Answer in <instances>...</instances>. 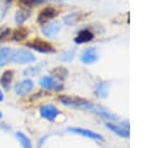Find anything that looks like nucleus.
Here are the masks:
<instances>
[{"mask_svg": "<svg viewBox=\"0 0 160 148\" xmlns=\"http://www.w3.org/2000/svg\"><path fill=\"white\" fill-rule=\"evenodd\" d=\"M59 100L65 104V105H70V107H75V108H85V109H92V104L82 98L79 97H70V95H60Z\"/></svg>", "mask_w": 160, "mask_h": 148, "instance_id": "nucleus-1", "label": "nucleus"}, {"mask_svg": "<svg viewBox=\"0 0 160 148\" xmlns=\"http://www.w3.org/2000/svg\"><path fill=\"white\" fill-rule=\"evenodd\" d=\"M11 61H14L16 64H30V63L35 61V56L25 49H19V50L14 51Z\"/></svg>", "mask_w": 160, "mask_h": 148, "instance_id": "nucleus-2", "label": "nucleus"}, {"mask_svg": "<svg viewBox=\"0 0 160 148\" xmlns=\"http://www.w3.org/2000/svg\"><path fill=\"white\" fill-rule=\"evenodd\" d=\"M26 45L36 51H40V53H51L54 51L55 49L51 46V44H49L48 41H44V40H40V39H35V40H31V41H28Z\"/></svg>", "mask_w": 160, "mask_h": 148, "instance_id": "nucleus-3", "label": "nucleus"}, {"mask_svg": "<svg viewBox=\"0 0 160 148\" xmlns=\"http://www.w3.org/2000/svg\"><path fill=\"white\" fill-rule=\"evenodd\" d=\"M58 14H59V11H58L55 8H51V6L44 8V9H42V10L39 13V16H38V23H40V24H45V23L50 21L52 18H55Z\"/></svg>", "mask_w": 160, "mask_h": 148, "instance_id": "nucleus-4", "label": "nucleus"}, {"mask_svg": "<svg viewBox=\"0 0 160 148\" xmlns=\"http://www.w3.org/2000/svg\"><path fill=\"white\" fill-rule=\"evenodd\" d=\"M81 61L84 64H92L98 60V51H96V48L94 46H89L86 48L82 53H81V56H80Z\"/></svg>", "mask_w": 160, "mask_h": 148, "instance_id": "nucleus-5", "label": "nucleus"}, {"mask_svg": "<svg viewBox=\"0 0 160 148\" xmlns=\"http://www.w3.org/2000/svg\"><path fill=\"white\" fill-rule=\"evenodd\" d=\"M40 115L48 120H54L58 115H59V110L56 107L51 105V104H46V105H41L40 107Z\"/></svg>", "mask_w": 160, "mask_h": 148, "instance_id": "nucleus-6", "label": "nucleus"}, {"mask_svg": "<svg viewBox=\"0 0 160 148\" xmlns=\"http://www.w3.org/2000/svg\"><path fill=\"white\" fill-rule=\"evenodd\" d=\"M34 88V83L29 79H25L22 82H19L16 85H15V93L18 95H25L28 94L31 89Z\"/></svg>", "mask_w": 160, "mask_h": 148, "instance_id": "nucleus-7", "label": "nucleus"}, {"mask_svg": "<svg viewBox=\"0 0 160 148\" xmlns=\"http://www.w3.org/2000/svg\"><path fill=\"white\" fill-rule=\"evenodd\" d=\"M12 55H14V49L8 48V46L1 48L0 49V66L9 64L12 60Z\"/></svg>", "mask_w": 160, "mask_h": 148, "instance_id": "nucleus-8", "label": "nucleus"}, {"mask_svg": "<svg viewBox=\"0 0 160 148\" xmlns=\"http://www.w3.org/2000/svg\"><path fill=\"white\" fill-rule=\"evenodd\" d=\"M92 38H94V34H92L91 30H89V29H82V30H80V31L78 33V35L75 36L74 41H75L76 44H82V43H88V41L92 40Z\"/></svg>", "mask_w": 160, "mask_h": 148, "instance_id": "nucleus-9", "label": "nucleus"}, {"mask_svg": "<svg viewBox=\"0 0 160 148\" xmlns=\"http://www.w3.org/2000/svg\"><path fill=\"white\" fill-rule=\"evenodd\" d=\"M70 132H74L76 134H81L84 137H88V138H92V139H96V140H102V137L92 130H88V129H84V128H70L69 129Z\"/></svg>", "mask_w": 160, "mask_h": 148, "instance_id": "nucleus-10", "label": "nucleus"}, {"mask_svg": "<svg viewBox=\"0 0 160 148\" xmlns=\"http://www.w3.org/2000/svg\"><path fill=\"white\" fill-rule=\"evenodd\" d=\"M60 28H61V25L59 23H49L42 26V33L46 36H55L60 31Z\"/></svg>", "mask_w": 160, "mask_h": 148, "instance_id": "nucleus-11", "label": "nucleus"}, {"mask_svg": "<svg viewBox=\"0 0 160 148\" xmlns=\"http://www.w3.org/2000/svg\"><path fill=\"white\" fill-rule=\"evenodd\" d=\"M40 85L42 88H46V89H59L60 85L58 84V82L54 79V77H42L40 79Z\"/></svg>", "mask_w": 160, "mask_h": 148, "instance_id": "nucleus-12", "label": "nucleus"}, {"mask_svg": "<svg viewBox=\"0 0 160 148\" xmlns=\"http://www.w3.org/2000/svg\"><path fill=\"white\" fill-rule=\"evenodd\" d=\"M106 127L109 128V129H111L115 134H118V135H121V137H129V130H128V128H124V127H121V125H119V124H114V123H111V122H108L106 123Z\"/></svg>", "mask_w": 160, "mask_h": 148, "instance_id": "nucleus-13", "label": "nucleus"}, {"mask_svg": "<svg viewBox=\"0 0 160 148\" xmlns=\"http://www.w3.org/2000/svg\"><path fill=\"white\" fill-rule=\"evenodd\" d=\"M12 77H14V71L12 70H6L2 73L1 78H0V84L2 85V88L5 89H9L10 87V83L12 80Z\"/></svg>", "mask_w": 160, "mask_h": 148, "instance_id": "nucleus-14", "label": "nucleus"}, {"mask_svg": "<svg viewBox=\"0 0 160 148\" xmlns=\"http://www.w3.org/2000/svg\"><path fill=\"white\" fill-rule=\"evenodd\" d=\"M28 34H29V30L26 28H19L15 31H12L11 39L15 40V41H21V40H24L28 36Z\"/></svg>", "mask_w": 160, "mask_h": 148, "instance_id": "nucleus-15", "label": "nucleus"}, {"mask_svg": "<svg viewBox=\"0 0 160 148\" xmlns=\"http://www.w3.org/2000/svg\"><path fill=\"white\" fill-rule=\"evenodd\" d=\"M28 18H30V11L29 10H18L16 14H15V21L16 24H22Z\"/></svg>", "mask_w": 160, "mask_h": 148, "instance_id": "nucleus-16", "label": "nucleus"}, {"mask_svg": "<svg viewBox=\"0 0 160 148\" xmlns=\"http://www.w3.org/2000/svg\"><path fill=\"white\" fill-rule=\"evenodd\" d=\"M16 138L19 139V142H20V144H21V147H22V148H32L30 139H29L24 133L18 132V133H16Z\"/></svg>", "mask_w": 160, "mask_h": 148, "instance_id": "nucleus-17", "label": "nucleus"}, {"mask_svg": "<svg viewBox=\"0 0 160 148\" xmlns=\"http://www.w3.org/2000/svg\"><path fill=\"white\" fill-rule=\"evenodd\" d=\"M51 74H54V77H56V78L64 79V78L66 77L68 71H66V69H64L62 66H59V68H55V69L52 70V73H51Z\"/></svg>", "mask_w": 160, "mask_h": 148, "instance_id": "nucleus-18", "label": "nucleus"}, {"mask_svg": "<svg viewBox=\"0 0 160 148\" xmlns=\"http://www.w3.org/2000/svg\"><path fill=\"white\" fill-rule=\"evenodd\" d=\"M10 34H11V30H10L9 28L1 29V30H0V43L6 41V40L9 39V36H10Z\"/></svg>", "mask_w": 160, "mask_h": 148, "instance_id": "nucleus-19", "label": "nucleus"}, {"mask_svg": "<svg viewBox=\"0 0 160 148\" xmlns=\"http://www.w3.org/2000/svg\"><path fill=\"white\" fill-rule=\"evenodd\" d=\"M96 93H98V95H99V97L105 98V97H106V84H105V83L99 84V85H98V88H96Z\"/></svg>", "mask_w": 160, "mask_h": 148, "instance_id": "nucleus-20", "label": "nucleus"}, {"mask_svg": "<svg viewBox=\"0 0 160 148\" xmlns=\"http://www.w3.org/2000/svg\"><path fill=\"white\" fill-rule=\"evenodd\" d=\"M41 1H44V0H19V3L24 6H34Z\"/></svg>", "mask_w": 160, "mask_h": 148, "instance_id": "nucleus-21", "label": "nucleus"}, {"mask_svg": "<svg viewBox=\"0 0 160 148\" xmlns=\"http://www.w3.org/2000/svg\"><path fill=\"white\" fill-rule=\"evenodd\" d=\"M38 71H39L38 68H29L24 71V74L25 75H35V74H38Z\"/></svg>", "mask_w": 160, "mask_h": 148, "instance_id": "nucleus-22", "label": "nucleus"}, {"mask_svg": "<svg viewBox=\"0 0 160 148\" xmlns=\"http://www.w3.org/2000/svg\"><path fill=\"white\" fill-rule=\"evenodd\" d=\"M74 53H75L74 50H70V51H66V53H65L66 55H62V59H64L65 61H68V60H71V59L74 58Z\"/></svg>", "mask_w": 160, "mask_h": 148, "instance_id": "nucleus-23", "label": "nucleus"}, {"mask_svg": "<svg viewBox=\"0 0 160 148\" xmlns=\"http://www.w3.org/2000/svg\"><path fill=\"white\" fill-rule=\"evenodd\" d=\"M2 99H4V94H2V93H1V90H0V102H1Z\"/></svg>", "mask_w": 160, "mask_h": 148, "instance_id": "nucleus-24", "label": "nucleus"}, {"mask_svg": "<svg viewBox=\"0 0 160 148\" xmlns=\"http://www.w3.org/2000/svg\"><path fill=\"white\" fill-rule=\"evenodd\" d=\"M0 118H1V113H0Z\"/></svg>", "mask_w": 160, "mask_h": 148, "instance_id": "nucleus-25", "label": "nucleus"}]
</instances>
